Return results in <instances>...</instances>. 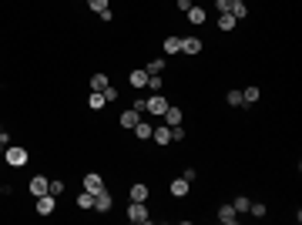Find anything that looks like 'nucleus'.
Segmentation results:
<instances>
[{"mask_svg": "<svg viewBox=\"0 0 302 225\" xmlns=\"http://www.w3.org/2000/svg\"><path fill=\"white\" fill-rule=\"evenodd\" d=\"M4 161H7L10 168H24L27 161H31V152L24 145H7L4 148Z\"/></svg>", "mask_w": 302, "mask_h": 225, "instance_id": "1", "label": "nucleus"}, {"mask_svg": "<svg viewBox=\"0 0 302 225\" xmlns=\"http://www.w3.org/2000/svg\"><path fill=\"white\" fill-rule=\"evenodd\" d=\"M128 222H135V225H144V222H151V212H148V205H144V202H131V205H128Z\"/></svg>", "mask_w": 302, "mask_h": 225, "instance_id": "2", "label": "nucleus"}, {"mask_svg": "<svg viewBox=\"0 0 302 225\" xmlns=\"http://www.w3.org/2000/svg\"><path fill=\"white\" fill-rule=\"evenodd\" d=\"M144 111H151L155 118H161V114L168 111V97L165 94H151L148 101H144Z\"/></svg>", "mask_w": 302, "mask_h": 225, "instance_id": "3", "label": "nucleus"}, {"mask_svg": "<svg viewBox=\"0 0 302 225\" xmlns=\"http://www.w3.org/2000/svg\"><path fill=\"white\" fill-rule=\"evenodd\" d=\"M138 121H141V111H138V108L131 105V108H124V111H121L118 124H121V128H128V131H131V128H135V124H138Z\"/></svg>", "mask_w": 302, "mask_h": 225, "instance_id": "4", "label": "nucleus"}, {"mask_svg": "<svg viewBox=\"0 0 302 225\" xmlns=\"http://www.w3.org/2000/svg\"><path fill=\"white\" fill-rule=\"evenodd\" d=\"M54 212H57V195H40V198H37V215H54Z\"/></svg>", "mask_w": 302, "mask_h": 225, "instance_id": "5", "label": "nucleus"}, {"mask_svg": "<svg viewBox=\"0 0 302 225\" xmlns=\"http://www.w3.org/2000/svg\"><path fill=\"white\" fill-rule=\"evenodd\" d=\"M81 185H84V192L97 195V192H104V178L97 175V171H88V175H84V182H81Z\"/></svg>", "mask_w": 302, "mask_h": 225, "instance_id": "6", "label": "nucleus"}, {"mask_svg": "<svg viewBox=\"0 0 302 225\" xmlns=\"http://www.w3.org/2000/svg\"><path fill=\"white\" fill-rule=\"evenodd\" d=\"M47 188H51V182L44 175H34L31 178V185H27V192L34 195V198H40V195H47Z\"/></svg>", "mask_w": 302, "mask_h": 225, "instance_id": "7", "label": "nucleus"}, {"mask_svg": "<svg viewBox=\"0 0 302 225\" xmlns=\"http://www.w3.org/2000/svg\"><path fill=\"white\" fill-rule=\"evenodd\" d=\"M182 54H188V57L202 54V37H182Z\"/></svg>", "mask_w": 302, "mask_h": 225, "instance_id": "8", "label": "nucleus"}, {"mask_svg": "<svg viewBox=\"0 0 302 225\" xmlns=\"http://www.w3.org/2000/svg\"><path fill=\"white\" fill-rule=\"evenodd\" d=\"M185 14H188V20H191V24H205V20H208V10L202 7V4H191V7L185 10Z\"/></svg>", "mask_w": 302, "mask_h": 225, "instance_id": "9", "label": "nucleus"}, {"mask_svg": "<svg viewBox=\"0 0 302 225\" xmlns=\"http://www.w3.org/2000/svg\"><path fill=\"white\" fill-rule=\"evenodd\" d=\"M128 81H131V88H148V71H144V67H135V71L128 74Z\"/></svg>", "mask_w": 302, "mask_h": 225, "instance_id": "10", "label": "nucleus"}, {"mask_svg": "<svg viewBox=\"0 0 302 225\" xmlns=\"http://www.w3.org/2000/svg\"><path fill=\"white\" fill-rule=\"evenodd\" d=\"M151 138H155L161 148L171 145V128H168V124H158V128H151Z\"/></svg>", "mask_w": 302, "mask_h": 225, "instance_id": "11", "label": "nucleus"}, {"mask_svg": "<svg viewBox=\"0 0 302 225\" xmlns=\"http://www.w3.org/2000/svg\"><path fill=\"white\" fill-rule=\"evenodd\" d=\"M111 205H114V198L108 195V188L94 195V212H111Z\"/></svg>", "mask_w": 302, "mask_h": 225, "instance_id": "12", "label": "nucleus"}, {"mask_svg": "<svg viewBox=\"0 0 302 225\" xmlns=\"http://www.w3.org/2000/svg\"><path fill=\"white\" fill-rule=\"evenodd\" d=\"M218 222H225V225H239V212L232 209V202L218 209Z\"/></svg>", "mask_w": 302, "mask_h": 225, "instance_id": "13", "label": "nucleus"}, {"mask_svg": "<svg viewBox=\"0 0 302 225\" xmlns=\"http://www.w3.org/2000/svg\"><path fill=\"white\" fill-rule=\"evenodd\" d=\"M161 51H165V54H182V37L168 34V37L161 40Z\"/></svg>", "mask_w": 302, "mask_h": 225, "instance_id": "14", "label": "nucleus"}, {"mask_svg": "<svg viewBox=\"0 0 302 225\" xmlns=\"http://www.w3.org/2000/svg\"><path fill=\"white\" fill-rule=\"evenodd\" d=\"M235 24H239V20H235V17H232V14H218V17H215V27H218V31H222V34L235 31Z\"/></svg>", "mask_w": 302, "mask_h": 225, "instance_id": "15", "label": "nucleus"}, {"mask_svg": "<svg viewBox=\"0 0 302 225\" xmlns=\"http://www.w3.org/2000/svg\"><path fill=\"white\" fill-rule=\"evenodd\" d=\"M161 118H165L168 128H175V124H182V121H185V114H182V108H171V105H168V111L161 114Z\"/></svg>", "mask_w": 302, "mask_h": 225, "instance_id": "16", "label": "nucleus"}, {"mask_svg": "<svg viewBox=\"0 0 302 225\" xmlns=\"http://www.w3.org/2000/svg\"><path fill=\"white\" fill-rule=\"evenodd\" d=\"M168 192L175 195V198H185V195H188V192H191V188H188V182H185V178H182V175H178V178H175V182H171V185H168Z\"/></svg>", "mask_w": 302, "mask_h": 225, "instance_id": "17", "label": "nucleus"}, {"mask_svg": "<svg viewBox=\"0 0 302 225\" xmlns=\"http://www.w3.org/2000/svg\"><path fill=\"white\" fill-rule=\"evenodd\" d=\"M229 14L235 17V20H245V17H248V4H245V0H232Z\"/></svg>", "mask_w": 302, "mask_h": 225, "instance_id": "18", "label": "nucleus"}, {"mask_svg": "<svg viewBox=\"0 0 302 225\" xmlns=\"http://www.w3.org/2000/svg\"><path fill=\"white\" fill-rule=\"evenodd\" d=\"M128 195H131V202H148V185H141V182H135V185L128 188Z\"/></svg>", "mask_w": 302, "mask_h": 225, "instance_id": "19", "label": "nucleus"}, {"mask_svg": "<svg viewBox=\"0 0 302 225\" xmlns=\"http://www.w3.org/2000/svg\"><path fill=\"white\" fill-rule=\"evenodd\" d=\"M144 71H148V78H155V74H165V57H151L148 64H144Z\"/></svg>", "mask_w": 302, "mask_h": 225, "instance_id": "20", "label": "nucleus"}, {"mask_svg": "<svg viewBox=\"0 0 302 225\" xmlns=\"http://www.w3.org/2000/svg\"><path fill=\"white\" fill-rule=\"evenodd\" d=\"M88 84H91V91H104L108 84H111V81H108V74H101V71H97V74H91V81H88Z\"/></svg>", "mask_w": 302, "mask_h": 225, "instance_id": "21", "label": "nucleus"}, {"mask_svg": "<svg viewBox=\"0 0 302 225\" xmlns=\"http://www.w3.org/2000/svg\"><path fill=\"white\" fill-rule=\"evenodd\" d=\"M78 209H81V212H91V209H94V195L81 188V195H78Z\"/></svg>", "mask_w": 302, "mask_h": 225, "instance_id": "22", "label": "nucleus"}, {"mask_svg": "<svg viewBox=\"0 0 302 225\" xmlns=\"http://www.w3.org/2000/svg\"><path fill=\"white\" fill-rule=\"evenodd\" d=\"M131 131H135L138 141H148V138H151V124H148V121H138V124H135Z\"/></svg>", "mask_w": 302, "mask_h": 225, "instance_id": "23", "label": "nucleus"}, {"mask_svg": "<svg viewBox=\"0 0 302 225\" xmlns=\"http://www.w3.org/2000/svg\"><path fill=\"white\" fill-rule=\"evenodd\" d=\"M259 94H262V91H259V84H248V88L242 91V101H245V105H255V101H259Z\"/></svg>", "mask_w": 302, "mask_h": 225, "instance_id": "24", "label": "nucleus"}, {"mask_svg": "<svg viewBox=\"0 0 302 225\" xmlns=\"http://www.w3.org/2000/svg\"><path fill=\"white\" fill-rule=\"evenodd\" d=\"M104 105H108V101H104L101 91H91V97H88V108H91V111H101Z\"/></svg>", "mask_w": 302, "mask_h": 225, "instance_id": "25", "label": "nucleus"}, {"mask_svg": "<svg viewBox=\"0 0 302 225\" xmlns=\"http://www.w3.org/2000/svg\"><path fill=\"white\" fill-rule=\"evenodd\" d=\"M248 205H252V202H248V198H245V195H239V198L232 202V209L239 212V215H245V212H248Z\"/></svg>", "mask_w": 302, "mask_h": 225, "instance_id": "26", "label": "nucleus"}, {"mask_svg": "<svg viewBox=\"0 0 302 225\" xmlns=\"http://www.w3.org/2000/svg\"><path fill=\"white\" fill-rule=\"evenodd\" d=\"M101 94H104V101H108V105H111V101H118V88H114V84H108Z\"/></svg>", "mask_w": 302, "mask_h": 225, "instance_id": "27", "label": "nucleus"}, {"mask_svg": "<svg viewBox=\"0 0 302 225\" xmlns=\"http://www.w3.org/2000/svg\"><path fill=\"white\" fill-rule=\"evenodd\" d=\"M225 101H229L232 108H239V105H245V101H242V91H229V97H225Z\"/></svg>", "mask_w": 302, "mask_h": 225, "instance_id": "28", "label": "nucleus"}, {"mask_svg": "<svg viewBox=\"0 0 302 225\" xmlns=\"http://www.w3.org/2000/svg\"><path fill=\"white\" fill-rule=\"evenodd\" d=\"M148 88H151V94H161V74L148 78Z\"/></svg>", "mask_w": 302, "mask_h": 225, "instance_id": "29", "label": "nucleus"}, {"mask_svg": "<svg viewBox=\"0 0 302 225\" xmlns=\"http://www.w3.org/2000/svg\"><path fill=\"white\" fill-rule=\"evenodd\" d=\"M248 212H252L255 218H265V205H262V202H252V205H248Z\"/></svg>", "mask_w": 302, "mask_h": 225, "instance_id": "30", "label": "nucleus"}, {"mask_svg": "<svg viewBox=\"0 0 302 225\" xmlns=\"http://www.w3.org/2000/svg\"><path fill=\"white\" fill-rule=\"evenodd\" d=\"M185 138H188V131H185L182 124H175V128H171V141H185Z\"/></svg>", "mask_w": 302, "mask_h": 225, "instance_id": "31", "label": "nucleus"}, {"mask_svg": "<svg viewBox=\"0 0 302 225\" xmlns=\"http://www.w3.org/2000/svg\"><path fill=\"white\" fill-rule=\"evenodd\" d=\"M88 7L94 10V14H101V10H108V0H88Z\"/></svg>", "mask_w": 302, "mask_h": 225, "instance_id": "32", "label": "nucleus"}, {"mask_svg": "<svg viewBox=\"0 0 302 225\" xmlns=\"http://www.w3.org/2000/svg\"><path fill=\"white\" fill-rule=\"evenodd\" d=\"M47 192H51V195H64V182H61V178H54V182H51V188H47Z\"/></svg>", "mask_w": 302, "mask_h": 225, "instance_id": "33", "label": "nucleus"}, {"mask_svg": "<svg viewBox=\"0 0 302 225\" xmlns=\"http://www.w3.org/2000/svg\"><path fill=\"white\" fill-rule=\"evenodd\" d=\"M229 7H232V0H215V10H218V14H229Z\"/></svg>", "mask_w": 302, "mask_h": 225, "instance_id": "34", "label": "nucleus"}, {"mask_svg": "<svg viewBox=\"0 0 302 225\" xmlns=\"http://www.w3.org/2000/svg\"><path fill=\"white\" fill-rule=\"evenodd\" d=\"M182 178H185V182H188V185H191V182L198 178V171H195V168H185V171H182Z\"/></svg>", "mask_w": 302, "mask_h": 225, "instance_id": "35", "label": "nucleus"}, {"mask_svg": "<svg viewBox=\"0 0 302 225\" xmlns=\"http://www.w3.org/2000/svg\"><path fill=\"white\" fill-rule=\"evenodd\" d=\"M97 17H101L104 24H111V20H114V14H111V7H108V10H101V14H97Z\"/></svg>", "mask_w": 302, "mask_h": 225, "instance_id": "36", "label": "nucleus"}, {"mask_svg": "<svg viewBox=\"0 0 302 225\" xmlns=\"http://www.w3.org/2000/svg\"><path fill=\"white\" fill-rule=\"evenodd\" d=\"M191 4H195V0H178V10H188Z\"/></svg>", "mask_w": 302, "mask_h": 225, "instance_id": "37", "label": "nucleus"}, {"mask_svg": "<svg viewBox=\"0 0 302 225\" xmlns=\"http://www.w3.org/2000/svg\"><path fill=\"white\" fill-rule=\"evenodd\" d=\"M7 141H10V135H4V138H0V155H4V148H7Z\"/></svg>", "mask_w": 302, "mask_h": 225, "instance_id": "38", "label": "nucleus"}, {"mask_svg": "<svg viewBox=\"0 0 302 225\" xmlns=\"http://www.w3.org/2000/svg\"><path fill=\"white\" fill-rule=\"evenodd\" d=\"M4 135H7V131H4V124H0V138H4Z\"/></svg>", "mask_w": 302, "mask_h": 225, "instance_id": "39", "label": "nucleus"}]
</instances>
